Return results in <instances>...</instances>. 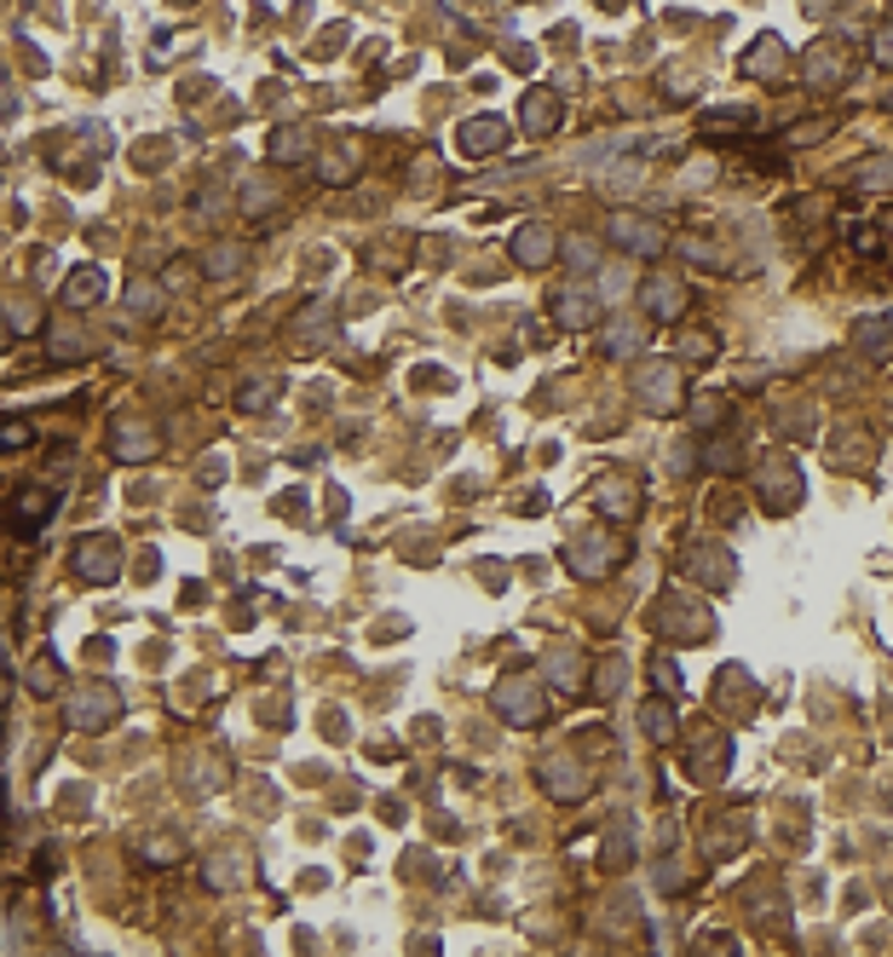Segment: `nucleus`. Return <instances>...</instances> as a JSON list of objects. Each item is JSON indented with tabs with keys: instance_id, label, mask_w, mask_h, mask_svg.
<instances>
[{
	"instance_id": "7c9ffc66",
	"label": "nucleus",
	"mask_w": 893,
	"mask_h": 957,
	"mask_svg": "<svg viewBox=\"0 0 893 957\" xmlns=\"http://www.w3.org/2000/svg\"><path fill=\"white\" fill-rule=\"evenodd\" d=\"M853 346H859L871 364H887V358H893V318H859Z\"/></svg>"
},
{
	"instance_id": "393cba45",
	"label": "nucleus",
	"mask_w": 893,
	"mask_h": 957,
	"mask_svg": "<svg viewBox=\"0 0 893 957\" xmlns=\"http://www.w3.org/2000/svg\"><path fill=\"white\" fill-rule=\"evenodd\" d=\"M784 53H789V46H784L778 35H755V46H750L744 58H738V69H744V82H778Z\"/></svg>"
},
{
	"instance_id": "8fccbe9b",
	"label": "nucleus",
	"mask_w": 893,
	"mask_h": 957,
	"mask_svg": "<svg viewBox=\"0 0 893 957\" xmlns=\"http://www.w3.org/2000/svg\"><path fill=\"white\" fill-rule=\"evenodd\" d=\"M848 243H853V255H864V260H871V255H882V232H876V225H853V232H848Z\"/></svg>"
},
{
	"instance_id": "2eb2a0df",
	"label": "nucleus",
	"mask_w": 893,
	"mask_h": 957,
	"mask_svg": "<svg viewBox=\"0 0 893 957\" xmlns=\"http://www.w3.org/2000/svg\"><path fill=\"white\" fill-rule=\"evenodd\" d=\"M548 312H553L559 330H594V323H600V294L577 289V283H559L553 300H548Z\"/></svg>"
},
{
	"instance_id": "dca6fc26",
	"label": "nucleus",
	"mask_w": 893,
	"mask_h": 957,
	"mask_svg": "<svg viewBox=\"0 0 893 957\" xmlns=\"http://www.w3.org/2000/svg\"><path fill=\"white\" fill-rule=\"evenodd\" d=\"M686 571H692L703 589H714V594H727L738 583V560H732L721 542H698L692 553H686Z\"/></svg>"
},
{
	"instance_id": "c03bdc74",
	"label": "nucleus",
	"mask_w": 893,
	"mask_h": 957,
	"mask_svg": "<svg viewBox=\"0 0 893 957\" xmlns=\"http://www.w3.org/2000/svg\"><path fill=\"white\" fill-rule=\"evenodd\" d=\"M628 860H634V830L628 825H611V842L600 848V865L605 871H623Z\"/></svg>"
},
{
	"instance_id": "72a5a7b5",
	"label": "nucleus",
	"mask_w": 893,
	"mask_h": 957,
	"mask_svg": "<svg viewBox=\"0 0 893 957\" xmlns=\"http://www.w3.org/2000/svg\"><path fill=\"white\" fill-rule=\"evenodd\" d=\"M277 393H283L277 375H248V381L237 387V416H266L277 405Z\"/></svg>"
},
{
	"instance_id": "5fc2aeb1",
	"label": "nucleus",
	"mask_w": 893,
	"mask_h": 957,
	"mask_svg": "<svg viewBox=\"0 0 893 957\" xmlns=\"http://www.w3.org/2000/svg\"><path fill=\"white\" fill-rule=\"evenodd\" d=\"M871 58H876L882 69H893V23H882V30H876V41H871Z\"/></svg>"
},
{
	"instance_id": "c756f323",
	"label": "nucleus",
	"mask_w": 893,
	"mask_h": 957,
	"mask_svg": "<svg viewBox=\"0 0 893 957\" xmlns=\"http://www.w3.org/2000/svg\"><path fill=\"white\" fill-rule=\"evenodd\" d=\"M600 346H605V358H641L646 352V323H628V318H617V323H605V335H600Z\"/></svg>"
},
{
	"instance_id": "4468645a",
	"label": "nucleus",
	"mask_w": 893,
	"mask_h": 957,
	"mask_svg": "<svg viewBox=\"0 0 893 957\" xmlns=\"http://www.w3.org/2000/svg\"><path fill=\"white\" fill-rule=\"evenodd\" d=\"M507 121L502 116H467L462 128H455V157L462 162H491V157H502L507 150Z\"/></svg>"
},
{
	"instance_id": "3c124183",
	"label": "nucleus",
	"mask_w": 893,
	"mask_h": 957,
	"mask_svg": "<svg viewBox=\"0 0 893 957\" xmlns=\"http://www.w3.org/2000/svg\"><path fill=\"white\" fill-rule=\"evenodd\" d=\"M830 128H836L830 116H825V121H801V128L784 133V144H819V133H830Z\"/></svg>"
},
{
	"instance_id": "ddd939ff",
	"label": "nucleus",
	"mask_w": 893,
	"mask_h": 957,
	"mask_svg": "<svg viewBox=\"0 0 893 957\" xmlns=\"http://www.w3.org/2000/svg\"><path fill=\"white\" fill-rule=\"evenodd\" d=\"M559 237L548 219H525V225H514V237H507V255H514V266H525V271H542V266H553L559 260Z\"/></svg>"
},
{
	"instance_id": "f257e3e1",
	"label": "nucleus",
	"mask_w": 893,
	"mask_h": 957,
	"mask_svg": "<svg viewBox=\"0 0 893 957\" xmlns=\"http://www.w3.org/2000/svg\"><path fill=\"white\" fill-rule=\"evenodd\" d=\"M623 560H628V548H623L617 531H605V525H594V531H577V537L566 542V571L582 577V583H605L611 571H623Z\"/></svg>"
},
{
	"instance_id": "9b49d317",
	"label": "nucleus",
	"mask_w": 893,
	"mask_h": 957,
	"mask_svg": "<svg viewBox=\"0 0 893 957\" xmlns=\"http://www.w3.org/2000/svg\"><path fill=\"white\" fill-rule=\"evenodd\" d=\"M58 491L53 485H18V496H12V514H7V525H12V537H41L46 525H53V514H58Z\"/></svg>"
},
{
	"instance_id": "de8ad7c7",
	"label": "nucleus",
	"mask_w": 893,
	"mask_h": 957,
	"mask_svg": "<svg viewBox=\"0 0 893 957\" xmlns=\"http://www.w3.org/2000/svg\"><path fill=\"white\" fill-rule=\"evenodd\" d=\"M58 681H64V664H58V658H35V664H30V692H35V698H53Z\"/></svg>"
},
{
	"instance_id": "09e8293b",
	"label": "nucleus",
	"mask_w": 893,
	"mask_h": 957,
	"mask_svg": "<svg viewBox=\"0 0 893 957\" xmlns=\"http://www.w3.org/2000/svg\"><path fill=\"white\" fill-rule=\"evenodd\" d=\"M271 203H277V191H266V185H254V180H248V185L237 191V208H243V214H266Z\"/></svg>"
},
{
	"instance_id": "c85d7f7f",
	"label": "nucleus",
	"mask_w": 893,
	"mask_h": 957,
	"mask_svg": "<svg viewBox=\"0 0 893 957\" xmlns=\"http://www.w3.org/2000/svg\"><path fill=\"white\" fill-rule=\"evenodd\" d=\"M329 335H335V312H329L323 300H312V307L294 318V352H312V346H323Z\"/></svg>"
},
{
	"instance_id": "aec40b11",
	"label": "nucleus",
	"mask_w": 893,
	"mask_h": 957,
	"mask_svg": "<svg viewBox=\"0 0 893 957\" xmlns=\"http://www.w3.org/2000/svg\"><path fill=\"white\" fill-rule=\"evenodd\" d=\"M727 767H732V739H721V733L698 739L692 755H686V773H692L698 785H714V778H727Z\"/></svg>"
},
{
	"instance_id": "a18cd8bd",
	"label": "nucleus",
	"mask_w": 893,
	"mask_h": 957,
	"mask_svg": "<svg viewBox=\"0 0 893 957\" xmlns=\"http://www.w3.org/2000/svg\"><path fill=\"white\" fill-rule=\"evenodd\" d=\"M559 260H566L571 271H594L600 266V243L594 237H566V243H559Z\"/></svg>"
},
{
	"instance_id": "1a4fd4ad",
	"label": "nucleus",
	"mask_w": 893,
	"mask_h": 957,
	"mask_svg": "<svg viewBox=\"0 0 893 957\" xmlns=\"http://www.w3.org/2000/svg\"><path fill=\"white\" fill-rule=\"evenodd\" d=\"M755 496H761V508H767V514H789L807 496L801 467L789 462V456H767V462L755 467Z\"/></svg>"
},
{
	"instance_id": "0eeeda50",
	"label": "nucleus",
	"mask_w": 893,
	"mask_h": 957,
	"mask_svg": "<svg viewBox=\"0 0 893 957\" xmlns=\"http://www.w3.org/2000/svg\"><path fill=\"white\" fill-rule=\"evenodd\" d=\"M69 566H75V577H82V583L110 589L116 577H121V542H116L110 531H87V537H75Z\"/></svg>"
},
{
	"instance_id": "a211bd4d",
	"label": "nucleus",
	"mask_w": 893,
	"mask_h": 957,
	"mask_svg": "<svg viewBox=\"0 0 893 957\" xmlns=\"http://www.w3.org/2000/svg\"><path fill=\"white\" fill-rule=\"evenodd\" d=\"M600 514H605L611 525H634V519H641V478L605 473V485H600Z\"/></svg>"
},
{
	"instance_id": "f03ea898",
	"label": "nucleus",
	"mask_w": 893,
	"mask_h": 957,
	"mask_svg": "<svg viewBox=\"0 0 893 957\" xmlns=\"http://www.w3.org/2000/svg\"><path fill=\"white\" fill-rule=\"evenodd\" d=\"M605 243L623 248V255H634V260L669 255V232H663V219H652L641 208H611L605 214Z\"/></svg>"
},
{
	"instance_id": "423d86ee",
	"label": "nucleus",
	"mask_w": 893,
	"mask_h": 957,
	"mask_svg": "<svg viewBox=\"0 0 893 957\" xmlns=\"http://www.w3.org/2000/svg\"><path fill=\"white\" fill-rule=\"evenodd\" d=\"M634 405H641L646 416H680L686 410V387H680V364H641L634 369Z\"/></svg>"
},
{
	"instance_id": "20e7f679",
	"label": "nucleus",
	"mask_w": 893,
	"mask_h": 957,
	"mask_svg": "<svg viewBox=\"0 0 893 957\" xmlns=\"http://www.w3.org/2000/svg\"><path fill=\"white\" fill-rule=\"evenodd\" d=\"M491 710H496L507 727H542V716H548V692L536 687V675L514 669V675H502V681H496Z\"/></svg>"
},
{
	"instance_id": "a19ab883",
	"label": "nucleus",
	"mask_w": 893,
	"mask_h": 957,
	"mask_svg": "<svg viewBox=\"0 0 893 957\" xmlns=\"http://www.w3.org/2000/svg\"><path fill=\"white\" fill-rule=\"evenodd\" d=\"M680 255L686 260H692V266H703V271H732V255H727V248L721 243H703V237H692V243H680Z\"/></svg>"
},
{
	"instance_id": "473e14b6",
	"label": "nucleus",
	"mask_w": 893,
	"mask_h": 957,
	"mask_svg": "<svg viewBox=\"0 0 893 957\" xmlns=\"http://www.w3.org/2000/svg\"><path fill=\"white\" fill-rule=\"evenodd\" d=\"M162 283H150V277H133V283H127V294H121V312H127V323H150V318H157L162 312Z\"/></svg>"
},
{
	"instance_id": "bf43d9fd",
	"label": "nucleus",
	"mask_w": 893,
	"mask_h": 957,
	"mask_svg": "<svg viewBox=\"0 0 893 957\" xmlns=\"http://www.w3.org/2000/svg\"><path fill=\"white\" fill-rule=\"evenodd\" d=\"M887 318H893V312H887Z\"/></svg>"
},
{
	"instance_id": "412c9836",
	"label": "nucleus",
	"mask_w": 893,
	"mask_h": 957,
	"mask_svg": "<svg viewBox=\"0 0 893 957\" xmlns=\"http://www.w3.org/2000/svg\"><path fill=\"white\" fill-rule=\"evenodd\" d=\"M709 628H714V617L703 606L680 612V600H663V606H657V635L663 641H698V635H709Z\"/></svg>"
},
{
	"instance_id": "ea45409f",
	"label": "nucleus",
	"mask_w": 893,
	"mask_h": 957,
	"mask_svg": "<svg viewBox=\"0 0 893 957\" xmlns=\"http://www.w3.org/2000/svg\"><path fill=\"white\" fill-rule=\"evenodd\" d=\"M318 173H323V185H346V180H357V144L329 150V157L318 162Z\"/></svg>"
},
{
	"instance_id": "603ef678",
	"label": "nucleus",
	"mask_w": 893,
	"mask_h": 957,
	"mask_svg": "<svg viewBox=\"0 0 893 957\" xmlns=\"http://www.w3.org/2000/svg\"><path fill=\"white\" fill-rule=\"evenodd\" d=\"M652 681L663 687V698H675V692H680V669H675V658H657V664H652Z\"/></svg>"
},
{
	"instance_id": "49530a36",
	"label": "nucleus",
	"mask_w": 893,
	"mask_h": 957,
	"mask_svg": "<svg viewBox=\"0 0 893 957\" xmlns=\"http://www.w3.org/2000/svg\"><path fill=\"white\" fill-rule=\"evenodd\" d=\"M714 352H721V335H709V330L703 335H680V364L703 369V364H714Z\"/></svg>"
},
{
	"instance_id": "5701e85b",
	"label": "nucleus",
	"mask_w": 893,
	"mask_h": 957,
	"mask_svg": "<svg viewBox=\"0 0 893 957\" xmlns=\"http://www.w3.org/2000/svg\"><path fill=\"white\" fill-rule=\"evenodd\" d=\"M266 157L277 168H300L305 157H312V128H300V121H277L271 139H266Z\"/></svg>"
},
{
	"instance_id": "7ed1b4c3",
	"label": "nucleus",
	"mask_w": 893,
	"mask_h": 957,
	"mask_svg": "<svg viewBox=\"0 0 893 957\" xmlns=\"http://www.w3.org/2000/svg\"><path fill=\"white\" fill-rule=\"evenodd\" d=\"M536 785H542L553 802H566V808H577V802H589V791H594V773H589V762H582L577 750H548L542 762H536Z\"/></svg>"
},
{
	"instance_id": "13d9d810",
	"label": "nucleus",
	"mask_w": 893,
	"mask_h": 957,
	"mask_svg": "<svg viewBox=\"0 0 893 957\" xmlns=\"http://www.w3.org/2000/svg\"><path fill=\"white\" fill-rule=\"evenodd\" d=\"M807 12H813V18H819V12H830V0H807Z\"/></svg>"
},
{
	"instance_id": "39448f33",
	"label": "nucleus",
	"mask_w": 893,
	"mask_h": 957,
	"mask_svg": "<svg viewBox=\"0 0 893 957\" xmlns=\"http://www.w3.org/2000/svg\"><path fill=\"white\" fill-rule=\"evenodd\" d=\"M801 82H807V93H836V87H848V82H853V46H848V35L813 41L807 58H801Z\"/></svg>"
},
{
	"instance_id": "f704fd0d",
	"label": "nucleus",
	"mask_w": 893,
	"mask_h": 957,
	"mask_svg": "<svg viewBox=\"0 0 893 957\" xmlns=\"http://www.w3.org/2000/svg\"><path fill=\"white\" fill-rule=\"evenodd\" d=\"M641 733H646L652 744H675L680 727H675V703H669V698H646V703H641Z\"/></svg>"
},
{
	"instance_id": "6e6d98bb",
	"label": "nucleus",
	"mask_w": 893,
	"mask_h": 957,
	"mask_svg": "<svg viewBox=\"0 0 893 957\" xmlns=\"http://www.w3.org/2000/svg\"><path fill=\"white\" fill-rule=\"evenodd\" d=\"M7 444H12V450H23V444H30V427H23V421H12V427H7Z\"/></svg>"
},
{
	"instance_id": "6e6552de",
	"label": "nucleus",
	"mask_w": 893,
	"mask_h": 957,
	"mask_svg": "<svg viewBox=\"0 0 893 957\" xmlns=\"http://www.w3.org/2000/svg\"><path fill=\"white\" fill-rule=\"evenodd\" d=\"M64 721L75 727V733H105V727L121 721V692H116L110 681L69 692V698H64Z\"/></svg>"
},
{
	"instance_id": "37998d69",
	"label": "nucleus",
	"mask_w": 893,
	"mask_h": 957,
	"mask_svg": "<svg viewBox=\"0 0 893 957\" xmlns=\"http://www.w3.org/2000/svg\"><path fill=\"white\" fill-rule=\"evenodd\" d=\"M657 87H663V98H675V105H686V98H692L703 82H698V75L686 69V64H669V69L657 75Z\"/></svg>"
},
{
	"instance_id": "864d4df0",
	"label": "nucleus",
	"mask_w": 893,
	"mask_h": 957,
	"mask_svg": "<svg viewBox=\"0 0 893 957\" xmlns=\"http://www.w3.org/2000/svg\"><path fill=\"white\" fill-rule=\"evenodd\" d=\"M139 848H144V860H157V865H168V860H179V842H168V837H144Z\"/></svg>"
},
{
	"instance_id": "2f4dec72",
	"label": "nucleus",
	"mask_w": 893,
	"mask_h": 957,
	"mask_svg": "<svg viewBox=\"0 0 893 957\" xmlns=\"http://www.w3.org/2000/svg\"><path fill=\"white\" fill-rule=\"evenodd\" d=\"M750 128H755V116H750L744 105H727V110H703V116H698V139H727V133L744 139Z\"/></svg>"
},
{
	"instance_id": "f3484780",
	"label": "nucleus",
	"mask_w": 893,
	"mask_h": 957,
	"mask_svg": "<svg viewBox=\"0 0 893 957\" xmlns=\"http://www.w3.org/2000/svg\"><path fill=\"white\" fill-rule=\"evenodd\" d=\"M559 121H566V105H559V93L530 87V93L519 98V128H525V139H553V133H559Z\"/></svg>"
},
{
	"instance_id": "bb28decb",
	"label": "nucleus",
	"mask_w": 893,
	"mask_h": 957,
	"mask_svg": "<svg viewBox=\"0 0 893 957\" xmlns=\"http://www.w3.org/2000/svg\"><path fill=\"white\" fill-rule=\"evenodd\" d=\"M542 675H548L553 692L577 698V692H582V675H589V669H582V652H577V646H553L548 658H542Z\"/></svg>"
},
{
	"instance_id": "6ab92c4d",
	"label": "nucleus",
	"mask_w": 893,
	"mask_h": 957,
	"mask_svg": "<svg viewBox=\"0 0 893 957\" xmlns=\"http://www.w3.org/2000/svg\"><path fill=\"white\" fill-rule=\"evenodd\" d=\"M225 785H232V767H225L219 755H191V762L179 767V791H185L191 802H208Z\"/></svg>"
},
{
	"instance_id": "b1692460",
	"label": "nucleus",
	"mask_w": 893,
	"mask_h": 957,
	"mask_svg": "<svg viewBox=\"0 0 893 957\" xmlns=\"http://www.w3.org/2000/svg\"><path fill=\"white\" fill-rule=\"evenodd\" d=\"M105 294H110V271H105V266H75V271L64 277V307H75V312L98 307Z\"/></svg>"
},
{
	"instance_id": "4c0bfd02",
	"label": "nucleus",
	"mask_w": 893,
	"mask_h": 957,
	"mask_svg": "<svg viewBox=\"0 0 893 957\" xmlns=\"http://www.w3.org/2000/svg\"><path fill=\"white\" fill-rule=\"evenodd\" d=\"M243 871H248V860H243V853L219 848L214 860L202 865V883H208V889H237V883H243Z\"/></svg>"
},
{
	"instance_id": "79ce46f5",
	"label": "nucleus",
	"mask_w": 893,
	"mask_h": 957,
	"mask_svg": "<svg viewBox=\"0 0 893 957\" xmlns=\"http://www.w3.org/2000/svg\"><path fill=\"white\" fill-rule=\"evenodd\" d=\"M623 687H628V658L611 652V658H600V669H594V698H617Z\"/></svg>"
},
{
	"instance_id": "c9c22d12",
	"label": "nucleus",
	"mask_w": 893,
	"mask_h": 957,
	"mask_svg": "<svg viewBox=\"0 0 893 957\" xmlns=\"http://www.w3.org/2000/svg\"><path fill=\"white\" fill-rule=\"evenodd\" d=\"M196 271L208 277V283H232V277L243 271V248H237V243H214L208 255L196 260Z\"/></svg>"
},
{
	"instance_id": "4be33fe9",
	"label": "nucleus",
	"mask_w": 893,
	"mask_h": 957,
	"mask_svg": "<svg viewBox=\"0 0 893 957\" xmlns=\"http://www.w3.org/2000/svg\"><path fill=\"white\" fill-rule=\"evenodd\" d=\"M93 352L98 346L82 323H53V330H46V364H87Z\"/></svg>"
},
{
	"instance_id": "e433bc0d",
	"label": "nucleus",
	"mask_w": 893,
	"mask_h": 957,
	"mask_svg": "<svg viewBox=\"0 0 893 957\" xmlns=\"http://www.w3.org/2000/svg\"><path fill=\"white\" fill-rule=\"evenodd\" d=\"M686 410H692V427H698V433H721V427H727V410H732V398H727V393H698Z\"/></svg>"
},
{
	"instance_id": "9d476101",
	"label": "nucleus",
	"mask_w": 893,
	"mask_h": 957,
	"mask_svg": "<svg viewBox=\"0 0 893 957\" xmlns=\"http://www.w3.org/2000/svg\"><path fill=\"white\" fill-rule=\"evenodd\" d=\"M110 456L127 462V467H144V462L162 456V433L144 416H116L110 421Z\"/></svg>"
},
{
	"instance_id": "f8f14e48",
	"label": "nucleus",
	"mask_w": 893,
	"mask_h": 957,
	"mask_svg": "<svg viewBox=\"0 0 893 957\" xmlns=\"http://www.w3.org/2000/svg\"><path fill=\"white\" fill-rule=\"evenodd\" d=\"M641 312L652 323H680L686 312H692V289H686V277H675V271L646 277V283H641Z\"/></svg>"
},
{
	"instance_id": "58836bf2",
	"label": "nucleus",
	"mask_w": 893,
	"mask_h": 957,
	"mask_svg": "<svg viewBox=\"0 0 893 957\" xmlns=\"http://www.w3.org/2000/svg\"><path fill=\"white\" fill-rule=\"evenodd\" d=\"M35 330H41V300L12 294V300H7V335H12V341H30Z\"/></svg>"
},
{
	"instance_id": "cd10ccee",
	"label": "nucleus",
	"mask_w": 893,
	"mask_h": 957,
	"mask_svg": "<svg viewBox=\"0 0 893 957\" xmlns=\"http://www.w3.org/2000/svg\"><path fill=\"white\" fill-rule=\"evenodd\" d=\"M698 462L709 467V473H738L744 467V444H738V433H703V450H698Z\"/></svg>"
},
{
	"instance_id": "a878e982",
	"label": "nucleus",
	"mask_w": 893,
	"mask_h": 957,
	"mask_svg": "<svg viewBox=\"0 0 893 957\" xmlns=\"http://www.w3.org/2000/svg\"><path fill=\"white\" fill-rule=\"evenodd\" d=\"M848 191H864V196H893V157H859L848 173H841Z\"/></svg>"
},
{
	"instance_id": "4d7b16f0",
	"label": "nucleus",
	"mask_w": 893,
	"mask_h": 957,
	"mask_svg": "<svg viewBox=\"0 0 893 957\" xmlns=\"http://www.w3.org/2000/svg\"><path fill=\"white\" fill-rule=\"evenodd\" d=\"M185 277H191V260H173V266H168V277H162V283H185Z\"/></svg>"
}]
</instances>
